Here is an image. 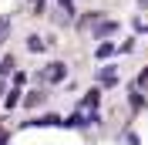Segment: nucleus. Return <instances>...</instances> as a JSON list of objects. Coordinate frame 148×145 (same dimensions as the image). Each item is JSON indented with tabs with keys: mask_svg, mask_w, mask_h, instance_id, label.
Returning <instances> with one entry per match:
<instances>
[{
	"mask_svg": "<svg viewBox=\"0 0 148 145\" xmlns=\"http://www.w3.org/2000/svg\"><path fill=\"white\" fill-rule=\"evenodd\" d=\"M61 128H74V132H88V128H91V122H88V115H84V111H77L74 108L71 115L64 118V125Z\"/></svg>",
	"mask_w": 148,
	"mask_h": 145,
	"instance_id": "nucleus-7",
	"label": "nucleus"
},
{
	"mask_svg": "<svg viewBox=\"0 0 148 145\" xmlns=\"http://www.w3.org/2000/svg\"><path fill=\"white\" fill-rule=\"evenodd\" d=\"M138 7H148V0H138Z\"/></svg>",
	"mask_w": 148,
	"mask_h": 145,
	"instance_id": "nucleus-22",
	"label": "nucleus"
},
{
	"mask_svg": "<svg viewBox=\"0 0 148 145\" xmlns=\"http://www.w3.org/2000/svg\"><path fill=\"white\" fill-rule=\"evenodd\" d=\"M121 142H125V145H141V138L135 135L131 128H125V132H121Z\"/></svg>",
	"mask_w": 148,
	"mask_h": 145,
	"instance_id": "nucleus-17",
	"label": "nucleus"
},
{
	"mask_svg": "<svg viewBox=\"0 0 148 145\" xmlns=\"http://www.w3.org/2000/svg\"><path fill=\"white\" fill-rule=\"evenodd\" d=\"M114 51H118V44H114V41H101V44L94 47V57H98V61H108Z\"/></svg>",
	"mask_w": 148,
	"mask_h": 145,
	"instance_id": "nucleus-12",
	"label": "nucleus"
},
{
	"mask_svg": "<svg viewBox=\"0 0 148 145\" xmlns=\"http://www.w3.org/2000/svg\"><path fill=\"white\" fill-rule=\"evenodd\" d=\"M27 3H34V0H27Z\"/></svg>",
	"mask_w": 148,
	"mask_h": 145,
	"instance_id": "nucleus-24",
	"label": "nucleus"
},
{
	"mask_svg": "<svg viewBox=\"0 0 148 145\" xmlns=\"http://www.w3.org/2000/svg\"><path fill=\"white\" fill-rule=\"evenodd\" d=\"M24 108H40V105H47V91H27V98L20 101Z\"/></svg>",
	"mask_w": 148,
	"mask_h": 145,
	"instance_id": "nucleus-11",
	"label": "nucleus"
},
{
	"mask_svg": "<svg viewBox=\"0 0 148 145\" xmlns=\"http://www.w3.org/2000/svg\"><path fill=\"white\" fill-rule=\"evenodd\" d=\"M10 88H24V84H27V71H14V78H10Z\"/></svg>",
	"mask_w": 148,
	"mask_h": 145,
	"instance_id": "nucleus-18",
	"label": "nucleus"
},
{
	"mask_svg": "<svg viewBox=\"0 0 148 145\" xmlns=\"http://www.w3.org/2000/svg\"><path fill=\"white\" fill-rule=\"evenodd\" d=\"M118 27H121L118 20L104 17V20H98V24H94V27H91V34L98 37V41H104V37H114V34H118Z\"/></svg>",
	"mask_w": 148,
	"mask_h": 145,
	"instance_id": "nucleus-6",
	"label": "nucleus"
},
{
	"mask_svg": "<svg viewBox=\"0 0 148 145\" xmlns=\"http://www.w3.org/2000/svg\"><path fill=\"white\" fill-rule=\"evenodd\" d=\"M101 95H104V91L98 88V84H94V88H88V91H84V98L77 101V111H84V115L98 111V105H101Z\"/></svg>",
	"mask_w": 148,
	"mask_h": 145,
	"instance_id": "nucleus-4",
	"label": "nucleus"
},
{
	"mask_svg": "<svg viewBox=\"0 0 148 145\" xmlns=\"http://www.w3.org/2000/svg\"><path fill=\"white\" fill-rule=\"evenodd\" d=\"M54 3H57V10H61V14H57L61 24H74V20H77V7H74V0H54Z\"/></svg>",
	"mask_w": 148,
	"mask_h": 145,
	"instance_id": "nucleus-9",
	"label": "nucleus"
},
{
	"mask_svg": "<svg viewBox=\"0 0 148 145\" xmlns=\"http://www.w3.org/2000/svg\"><path fill=\"white\" fill-rule=\"evenodd\" d=\"M118 51H121V54H128V51H135V37H131V41H125V44H121Z\"/></svg>",
	"mask_w": 148,
	"mask_h": 145,
	"instance_id": "nucleus-20",
	"label": "nucleus"
},
{
	"mask_svg": "<svg viewBox=\"0 0 148 145\" xmlns=\"http://www.w3.org/2000/svg\"><path fill=\"white\" fill-rule=\"evenodd\" d=\"M141 34H148V27H145V30H141Z\"/></svg>",
	"mask_w": 148,
	"mask_h": 145,
	"instance_id": "nucleus-23",
	"label": "nucleus"
},
{
	"mask_svg": "<svg viewBox=\"0 0 148 145\" xmlns=\"http://www.w3.org/2000/svg\"><path fill=\"white\" fill-rule=\"evenodd\" d=\"M20 95H24L20 88H7V95H3V108H7V111H10V108H17L20 101H24Z\"/></svg>",
	"mask_w": 148,
	"mask_h": 145,
	"instance_id": "nucleus-14",
	"label": "nucleus"
},
{
	"mask_svg": "<svg viewBox=\"0 0 148 145\" xmlns=\"http://www.w3.org/2000/svg\"><path fill=\"white\" fill-rule=\"evenodd\" d=\"M3 95H7V84H3V78H0V98H3Z\"/></svg>",
	"mask_w": 148,
	"mask_h": 145,
	"instance_id": "nucleus-21",
	"label": "nucleus"
},
{
	"mask_svg": "<svg viewBox=\"0 0 148 145\" xmlns=\"http://www.w3.org/2000/svg\"><path fill=\"white\" fill-rule=\"evenodd\" d=\"M104 17H108L104 10H88V14H81V17L74 20V27H77V30H91L94 24H98V20H104Z\"/></svg>",
	"mask_w": 148,
	"mask_h": 145,
	"instance_id": "nucleus-8",
	"label": "nucleus"
},
{
	"mask_svg": "<svg viewBox=\"0 0 148 145\" xmlns=\"http://www.w3.org/2000/svg\"><path fill=\"white\" fill-rule=\"evenodd\" d=\"M128 108L138 115V111H145L148 108V98L141 95V91H135V88H128Z\"/></svg>",
	"mask_w": 148,
	"mask_h": 145,
	"instance_id": "nucleus-10",
	"label": "nucleus"
},
{
	"mask_svg": "<svg viewBox=\"0 0 148 145\" xmlns=\"http://www.w3.org/2000/svg\"><path fill=\"white\" fill-rule=\"evenodd\" d=\"M94 81H98V88H118V81H121V78H118V68H114V64H101V68H98V71H94Z\"/></svg>",
	"mask_w": 148,
	"mask_h": 145,
	"instance_id": "nucleus-3",
	"label": "nucleus"
},
{
	"mask_svg": "<svg viewBox=\"0 0 148 145\" xmlns=\"http://www.w3.org/2000/svg\"><path fill=\"white\" fill-rule=\"evenodd\" d=\"M7 74H14V57H0V78H7Z\"/></svg>",
	"mask_w": 148,
	"mask_h": 145,
	"instance_id": "nucleus-15",
	"label": "nucleus"
},
{
	"mask_svg": "<svg viewBox=\"0 0 148 145\" xmlns=\"http://www.w3.org/2000/svg\"><path fill=\"white\" fill-rule=\"evenodd\" d=\"M128 88L141 91V95H145V91H148V64H145V68H141L138 74H135V78H131V84H128Z\"/></svg>",
	"mask_w": 148,
	"mask_h": 145,
	"instance_id": "nucleus-13",
	"label": "nucleus"
},
{
	"mask_svg": "<svg viewBox=\"0 0 148 145\" xmlns=\"http://www.w3.org/2000/svg\"><path fill=\"white\" fill-rule=\"evenodd\" d=\"M44 10H47V0H34V17H44Z\"/></svg>",
	"mask_w": 148,
	"mask_h": 145,
	"instance_id": "nucleus-19",
	"label": "nucleus"
},
{
	"mask_svg": "<svg viewBox=\"0 0 148 145\" xmlns=\"http://www.w3.org/2000/svg\"><path fill=\"white\" fill-rule=\"evenodd\" d=\"M67 71H71V68H67L64 61H51V64H44V71L37 74V78L47 81V84H64L67 81Z\"/></svg>",
	"mask_w": 148,
	"mask_h": 145,
	"instance_id": "nucleus-1",
	"label": "nucleus"
},
{
	"mask_svg": "<svg viewBox=\"0 0 148 145\" xmlns=\"http://www.w3.org/2000/svg\"><path fill=\"white\" fill-rule=\"evenodd\" d=\"M64 125V115H57V111H47V115H34L27 122H20V128H61Z\"/></svg>",
	"mask_w": 148,
	"mask_h": 145,
	"instance_id": "nucleus-2",
	"label": "nucleus"
},
{
	"mask_svg": "<svg viewBox=\"0 0 148 145\" xmlns=\"http://www.w3.org/2000/svg\"><path fill=\"white\" fill-rule=\"evenodd\" d=\"M7 34H10V14H3L0 17V44L7 41Z\"/></svg>",
	"mask_w": 148,
	"mask_h": 145,
	"instance_id": "nucleus-16",
	"label": "nucleus"
},
{
	"mask_svg": "<svg viewBox=\"0 0 148 145\" xmlns=\"http://www.w3.org/2000/svg\"><path fill=\"white\" fill-rule=\"evenodd\" d=\"M54 44H57L54 37L47 41V37H40V34H27V37H24V47H27L30 54H44L47 47H54Z\"/></svg>",
	"mask_w": 148,
	"mask_h": 145,
	"instance_id": "nucleus-5",
	"label": "nucleus"
}]
</instances>
